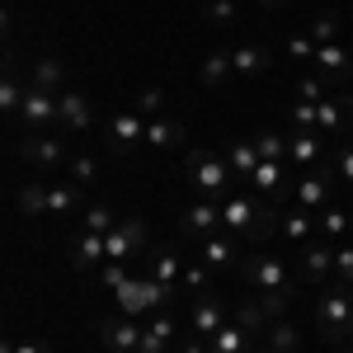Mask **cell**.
<instances>
[{
  "label": "cell",
  "instance_id": "cell-4",
  "mask_svg": "<svg viewBox=\"0 0 353 353\" xmlns=\"http://www.w3.org/2000/svg\"><path fill=\"white\" fill-rule=\"evenodd\" d=\"M118 297V311L123 316H132V321H141V316H156V311H165V306H174V288H165V283H156L151 273H141V278H132L123 292H113Z\"/></svg>",
  "mask_w": 353,
  "mask_h": 353
},
{
  "label": "cell",
  "instance_id": "cell-43",
  "mask_svg": "<svg viewBox=\"0 0 353 353\" xmlns=\"http://www.w3.org/2000/svg\"><path fill=\"white\" fill-rule=\"evenodd\" d=\"M236 321H241L245 330H259V325H264V321H273V311H269V306H264V301H245L241 311H236Z\"/></svg>",
  "mask_w": 353,
  "mask_h": 353
},
{
  "label": "cell",
  "instance_id": "cell-52",
  "mask_svg": "<svg viewBox=\"0 0 353 353\" xmlns=\"http://www.w3.org/2000/svg\"><path fill=\"white\" fill-rule=\"evenodd\" d=\"M349 141H353V123H349Z\"/></svg>",
  "mask_w": 353,
  "mask_h": 353
},
{
  "label": "cell",
  "instance_id": "cell-16",
  "mask_svg": "<svg viewBox=\"0 0 353 353\" xmlns=\"http://www.w3.org/2000/svg\"><path fill=\"white\" fill-rule=\"evenodd\" d=\"M19 118H24V128H33V132L52 128V123H57V94H48V90H33V85H28L24 104H19Z\"/></svg>",
  "mask_w": 353,
  "mask_h": 353
},
{
  "label": "cell",
  "instance_id": "cell-48",
  "mask_svg": "<svg viewBox=\"0 0 353 353\" xmlns=\"http://www.w3.org/2000/svg\"><path fill=\"white\" fill-rule=\"evenodd\" d=\"M0 353H52V349H48L43 339H5Z\"/></svg>",
  "mask_w": 353,
  "mask_h": 353
},
{
  "label": "cell",
  "instance_id": "cell-36",
  "mask_svg": "<svg viewBox=\"0 0 353 353\" xmlns=\"http://www.w3.org/2000/svg\"><path fill=\"white\" fill-rule=\"evenodd\" d=\"M353 221L344 217V212H339V208H325V212H321V217H316V231H321V236H325V241H334V236H344V231H349Z\"/></svg>",
  "mask_w": 353,
  "mask_h": 353
},
{
  "label": "cell",
  "instance_id": "cell-1",
  "mask_svg": "<svg viewBox=\"0 0 353 353\" xmlns=\"http://www.w3.org/2000/svg\"><path fill=\"white\" fill-rule=\"evenodd\" d=\"M241 278L259 292V301L273 311V321H283V311L292 306V297H297V278H292V269H288V259L283 254H245L241 264Z\"/></svg>",
  "mask_w": 353,
  "mask_h": 353
},
{
  "label": "cell",
  "instance_id": "cell-6",
  "mask_svg": "<svg viewBox=\"0 0 353 353\" xmlns=\"http://www.w3.org/2000/svg\"><path fill=\"white\" fill-rule=\"evenodd\" d=\"M179 231L189 236V241H208V236H217L221 231V203L217 198H198L189 208H179Z\"/></svg>",
  "mask_w": 353,
  "mask_h": 353
},
{
  "label": "cell",
  "instance_id": "cell-38",
  "mask_svg": "<svg viewBox=\"0 0 353 353\" xmlns=\"http://www.w3.org/2000/svg\"><path fill=\"white\" fill-rule=\"evenodd\" d=\"M254 146H259V161H288V137L264 132V137H254Z\"/></svg>",
  "mask_w": 353,
  "mask_h": 353
},
{
  "label": "cell",
  "instance_id": "cell-21",
  "mask_svg": "<svg viewBox=\"0 0 353 353\" xmlns=\"http://www.w3.org/2000/svg\"><path fill=\"white\" fill-rule=\"evenodd\" d=\"M66 254H71V269H81V273L94 269L99 259H109V250H104V236H99V231H81V236L71 241Z\"/></svg>",
  "mask_w": 353,
  "mask_h": 353
},
{
  "label": "cell",
  "instance_id": "cell-15",
  "mask_svg": "<svg viewBox=\"0 0 353 353\" xmlns=\"http://www.w3.org/2000/svg\"><path fill=\"white\" fill-rule=\"evenodd\" d=\"M57 123H66L71 132H90L94 128V109H90V99L81 90H61L57 94Z\"/></svg>",
  "mask_w": 353,
  "mask_h": 353
},
{
  "label": "cell",
  "instance_id": "cell-3",
  "mask_svg": "<svg viewBox=\"0 0 353 353\" xmlns=\"http://www.w3.org/2000/svg\"><path fill=\"white\" fill-rule=\"evenodd\" d=\"M316 321H321V344L325 349H344V330L353 325V297L344 283H330L321 301H316Z\"/></svg>",
  "mask_w": 353,
  "mask_h": 353
},
{
  "label": "cell",
  "instance_id": "cell-10",
  "mask_svg": "<svg viewBox=\"0 0 353 353\" xmlns=\"http://www.w3.org/2000/svg\"><path fill=\"white\" fill-rule=\"evenodd\" d=\"M104 141H109L113 156H128L137 141H146V118H141L137 109L113 113V118H109V132H104Z\"/></svg>",
  "mask_w": 353,
  "mask_h": 353
},
{
  "label": "cell",
  "instance_id": "cell-5",
  "mask_svg": "<svg viewBox=\"0 0 353 353\" xmlns=\"http://www.w3.org/2000/svg\"><path fill=\"white\" fill-rule=\"evenodd\" d=\"M184 179H189L193 189H198V198H226V184L236 179L231 174V165H226V156H212V151H189V161H184Z\"/></svg>",
  "mask_w": 353,
  "mask_h": 353
},
{
  "label": "cell",
  "instance_id": "cell-53",
  "mask_svg": "<svg viewBox=\"0 0 353 353\" xmlns=\"http://www.w3.org/2000/svg\"><path fill=\"white\" fill-rule=\"evenodd\" d=\"M339 353H353V344H349V349H339Z\"/></svg>",
  "mask_w": 353,
  "mask_h": 353
},
{
  "label": "cell",
  "instance_id": "cell-9",
  "mask_svg": "<svg viewBox=\"0 0 353 353\" xmlns=\"http://www.w3.org/2000/svg\"><path fill=\"white\" fill-rule=\"evenodd\" d=\"M99 344L109 353H137V344H141V321L123 316V311L104 316V321H99Z\"/></svg>",
  "mask_w": 353,
  "mask_h": 353
},
{
  "label": "cell",
  "instance_id": "cell-17",
  "mask_svg": "<svg viewBox=\"0 0 353 353\" xmlns=\"http://www.w3.org/2000/svg\"><path fill=\"white\" fill-rule=\"evenodd\" d=\"M311 66H316V76H321V81H330V85H334V81H353V57L344 52L339 43H321Z\"/></svg>",
  "mask_w": 353,
  "mask_h": 353
},
{
  "label": "cell",
  "instance_id": "cell-42",
  "mask_svg": "<svg viewBox=\"0 0 353 353\" xmlns=\"http://www.w3.org/2000/svg\"><path fill=\"white\" fill-rule=\"evenodd\" d=\"M161 109H165V90L151 85V90H141V94H137V113H141L146 123H151V118H161Z\"/></svg>",
  "mask_w": 353,
  "mask_h": 353
},
{
  "label": "cell",
  "instance_id": "cell-29",
  "mask_svg": "<svg viewBox=\"0 0 353 353\" xmlns=\"http://www.w3.org/2000/svg\"><path fill=\"white\" fill-rule=\"evenodd\" d=\"M316 217H321V212H306V208H297V212H288V217H283V226H278V231H283L288 241L306 245V241H311V231H316Z\"/></svg>",
  "mask_w": 353,
  "mask_h": 353
},
{
  "label": "cell",
  "instance_id": "cell-40",
  "mask_svg": "<svg viewBox=\"0 0 353 353\" xmlns=\"http://www.w3.org/2000/svg\"><path fill=\"white\" fill-rule=\"evenodd\" d=\"M306 33L316 38V48H321V43H334V33H339V14H334V10H330V14H316Z\"/></svg>",
  "mask_w": 353,
  "mask_h": 353
},
{
  "label": "cell",
  "instance_id": "cell-24",
  "mask_svg": "<svg viewBox=\"0 0 353 353\" xmlns=\"http://www.w3.org/2000/svg\"><path fill=\"white\" fill-rule=\"evenodd\" d=\"M288 161H292V170H316V161H321V132H292L288 137Z\"/></svg>",
  "mask_w": 353,
  "mask_h": 353
},
{
  "label": "cell",
  "instance_id": "cell-28",
  "mask_svg": "<svg viewBox=\"0 0 353 353\" xmlns=\"http://www.w3.org/2000/svg\"><path fill=\"white\" fill-rule=\"evenodd\" d=\"M226 76H236V66H231V52H208V57H203V66H198V81L208 85V90H212V85H221Z\"/></svg>",
  "mask_w": 353,
  "mask_h": 353
},
{
  "label": "cell",
  "instance_id": "cell-37",
  "mask_svg": "<svg viewBox=\"0 0 353 353\" xmlns=\"http://www.w3.org/2000/svg\"><path fill=\"white\" fill-rule=\"evenodd\" d=\"M24 94H28V85H19V76H5V81H0V109H5V113H19Z\"/></svg>",
  "mask_w": 353,
  "mask_h": 353
},
{
  "label": "cell",
  "instance_id": "cell-35",
  "mask_svg": "<svg viewBox=\"0 0 353 353\" xmlns=\"http://www.w3.org/2000/svg\"><path fill=\"white\" fill-rule=\"evenodd\" d=\"M146 330H151L156 339H165V344H174V334H179V321H174V306H165V311H156V316L146 321Z\"/></svg>",
  "mask_w": 353,
  "mask_h": 353
},
{
  "label": "cell",
  "instance_id": "cell-18",
  "mask_svg": "<svg viewBox=\"0 0 353 353\" xmlns=\"http://www.w3.org/2000/svg\"><path fill=\"white\" fill-rule=\"evenodd\" d=\"M146 273H151L156 283H165V288H174V292H179V283H184V264H179V254L165 250V245H156V250L146 254Z\"/></svg>",
  "mask_w": 353,
  "mask_h": 353
},
{
  "label": "cell",
  "instance_id": "cell-2",
  "mask_svg": "<svg viewBox=\"0 0 353 353\" xmlns=\"http://www.w3.org/2000/svg\"><path fill=\"white\" fill-rule=\"evenodd\" d=\"M221 226L236 231L241 241H269L283 226V217H278L273 203H254L250 193H226L221 198Z\"/></svg>",
  "mask_w": 353,
  "mask_h": 353
},
{
  "label": "cell",
  "instance_id": "cell-20",
  "mask_svg": "<svg viewBox=\"0 0 353 353\" xmlns=\"http://www.w3.org/2000/svg\"><path fill=\"white\" fill-rule=\"evenodd\" d=\"M184 141H189V132L179 118H151L146 123V146H156V151H179Z\"/></svg>",
  "mask_w": 353,
  "mask_h": 353
},
{
  "label": "cell",
  "instance_id": "cell-39",
  "mask_svg": "<svg viewBox=\"0 0 353 353\" xmlns=\"http://www.w3.org/2000/svg\"><path fill=\"white\" fill-rule=\"evenodd\" d=\"M184 292H193V297H203L208 288H212V269L208 264H193V269H184V283H179Z\"/></svg>",
  "mask_w": 353,
  "mask_h": 353
},
{
  "label": "cell",
  "instance_id": "cell-12",
  "mask_svg": "<svg viewBox=\"0 0 353 353\" xmlns=\"http://www.w3.org/2000/svg\"><path fill=\"white\" fill-rule=\"evenodd\" d=\"M198 254H203L208 269H236V264H241V236L221 226L217 236H208V241L198 245Z\"/></svg>",
  "mask_w": 353,
  "mask_h": 353
},
{
  "label": "cell",
  "instance_id": "cell-19",
  "mask_svg": "<svg viewBox=\"0 0 353 353\" xmlns=\"http://www.w3.org/2000/svg\"><path fill=\"white\" fill-rule=\"evenodd\" d=\"M28 85H33V90H48V94L71 90V85H66V66H61L57 57H38V61L28 66Z\"/></svg>",
  "mask_w": 353,
  "mask_h": 353
},
{
  "label": "cell",
  "instance_id": "cell-33",
  "mask_svg": "<svg viewBox=\"0 0 353 353\" xmlns=\"http://www.w3.org/2000/svg\"><path fill=\"white\" fill-rule=\"evenodd\" d=\"M66 174H71V184H94V179H99V161H94V156H71V161H66Z\"/></svg>",
  "mask_w": 353,
  "mask_h": 353
},
{
  "label": "cell",
  "instance_id": "cell-27",
  "mask_svg": "<svg viewBox=\"0 0 353 353\" xmlns=\"http://www.w3.org/2000/svg\"><path fill=\"white\" fill-rule=\"evenodd\" d=\"M81 208V184H52L48 189V217H66Z\"/></svg>",
  "mask_w": 353,
  "mask_h": 353
},
{
  "label": "cell",
  "instance_id": "cell-25",
  "mask_svg": "<svg viewBox=\"0 0 353 353\" xmlns=\"http://www.w3.org/2000/svg\"><path fill=\"white\" fill-rule=\"evenodd\" d=\"M231 66H236V76L254 81V76H264V71H269V52H264V48H254V43H241V48H231Z\"/></svg>",
  "mask_w": 353,
  "mask_h": 353
},
{
  "label": "cell",
  "instance_id": "cell-11",
  "mask_svg": "<svg viewBox=\"0 0 353 353\" xmlns=\"http://www.w3.org/2000/svg\"><path fill=\"white\" fill-rule=\"evenodd\" d=\"M19 156H24L33 170H57V165H66V141L52 137V132H33V137H24Z\"/></svg>",
  "mask_w": 353,
  "mask_h": 353
},
{
  "label": "cell",
  "instance_id": "cell-30",
  "mask_svg": "<svg viewBox=\"0 0 353 353\" xmlns=\"http://www.w3.org/2000/svg\"><path fill=\"white\" fill-rule=\"evenodd\" d=\"M203 19L217 24V28H231L241 19V0H208V5H203Z\"/></svg>",
  "mask_w": 353,
  "mask_h": 353
},
{
  "label": "cell",
  "instance_id": "cell-14",
  "mask_svg": "<svg viewBox=\"0 0 353 353\" xmlns=\"http://www.w3.org/2000/svg\"><path fill=\"white\" fill-rule=\"evenodd\" d=\"M221 325H226V306H221V297H212V292L193 297V311H189V330L193 334H198V339H212Z\"/></svg>",
  "mask_w": 353,
  "mask_h": 353
},
{
  "label": "cell",
  "instance_id": "cell-47",
  "mask_svg": "<svg viewBox=\"0 0 353 353\" xmlns=\"http://www.w3.org/2000/svg\"><path fill=\"white\" fill-rule=\"evenodd\" d=\"M334 179L353 184V141H344V146H339V161H334Z\"/></svg>",
  "mask_w": 353,
  "mask_h": 353
},
{
  "label": "cell",
  "instance_id": "cell-32",
  "mask_svg": "<svg viewBox=\"0 0 353 353\" xmlns=\"http://www.w3.org/2000/svg\"><path fill=\"white\" fill-rule=\"evenodd\" d=\"M113 226H118V217H113V208H104V203H94V208H85V217H81V231H99V236H109Z\"/></svg>",
  "mask_w": 353,
  "mask_h": 353
},
{
  "label": "cell",
  "instance_id": "cell-51",
  "mask_svg": "<svg viewBox=\"0 0 353 353\" xmlns=\"http://www.w3.org/2000/svg\"><path fill=\"white\" fill-rule=\"evenodd\" d=\"M344 288H349V297H353V283H344Z\"/></svg>",
  "mask_w": 353,
  "mask_h": 353
},
{
  "label": "cell",
  "instance_id": "cell-13",
  "mask_svg": "<svg viewBox=\"0 0 353 353\" xmlns=\"http://www.w3.org/2000/svg\"><path fill=\"white\" fill-rule=\"evenodd\" d=\"M330 179H334V170H306L297 179V208H306V212H325L330 208Z\"/></svg>",
  "mask_w": 353,
  "mask_h": 353
},
{
  "label": "cell",
  "instance_id": "cell-8",
  "mask_svg": "<svg viewBox=\"0 0 353 353\" xmlns=\"http://www.w3.org/2000/svg\"><path fill=\"white\" fill-rule=\"evenodd\" d=\"M146 241H151V226H146L141 217H123L109 236H104V250H109V259H123V264H128V259L141 254Z\"/></svg>",
  "mask_w": 353,
  "mask_h": 353
},
{
  "label": "cell",
  "instance_id": "cell-34",
  "mask_svg": "<svg viewBox=\"0 0 353 353\" xmlns=\"http://www.w3.org/2000/svg\"><path fill=\"white\" fill-rule=\"evenodd\" d=\"M128 283H132L128 264H123V259H109V264H104V273H99V288H104V292H123Z\"/></svg>",
  "mask_w": 353,
  "mask_h": 353
},
{
  "label": "cell",
  "instance_id": "cell-23",
  "mask_svg": "<svg viewBox=\"0 0 353 353\" xmlns=\"http://www.w3.org/2000/svg\"><path fill=\"white\" fill-rule=\"evenodd\" d=\"M208 353H254V344H250V330L241 325V321H226V325L208 339Z\"/></svg>",
  "mask_w": 353,
  "mask_h": 353
},
{
  "label": "cell",
  "instance_id": "cell-46",
  "mask_svg": "<svg viewBox=\"0 0 353 353\" xmlns=\"http://www.w3.org/2000/svg\"><path fill=\"white\" fill-rule=\"evenodd\" d=\"M297 99H306V104H321V99H325V81H321V76H306V81L297 85Z\"/></svg>",
  "mask_w": 353,
  "mask_h": 353
},
{
  "label": "cell",
  "instance_id": "cell-45",
  "mask_svg": "<svg viewBox=\"0 0 353 353\" xmlns=\"http://www.w3.org/2000/svg\"><path fill=\"white\" fill-rule=\"evenodd\" d=\"M334 283H353V245H334Z\"/></svg>",
  "mask_w": 353,
  "mask_h": 353
},
{
  "label": "cell",
  "instance_id": "cell-44",
  "mask_svg": "<svg viewBox=\"0 0 353 353\" xmlns=\"http://www.w3.org/2000/svg\"><path fill=\"white\" fill-rule=\"evenodd\" d=\"M292 132H321L316 128V104H306V99L292 104Z\"/></svg>",
  "mask_w": 353,
  "mask_h": 353
},
{
  "label": "cell",
  "instance_id": "cell-7",
  "mask_svg": "<svg viewBox=\"0 0 353 353\" xmlns=\"http://www.w3.org/2000/svg\"><path fill=\"white\" fill-rule=\"evenodd\" d=\"M334 273V245L330 241H306L297 254V283L301 288H321Z\"/></svg>",
  "mask_w": 353,
  "mask_h": 353
},
{
  "label": "cell",
  "instance_id": "cell-50",
  "mask_svg": "<svg viewBox=\"0 0 353 353\" xmlns=\"http://www.w3.org/2000/svg\"><path fill=\"white\" fill-rule=\"evenodd\" d=\"M254 5H264V10H278V5H283V0H254Z\"/></svg>",
  "mask_w": 353,
  "mask_h": 353
},
{
  "label": "cell",
  "instance_id": "cell-31",
  "mask_svg": "<svg viewBox=\"0 0 353 353\" xmlns=\"http://www.w3.org/2000/svg\"><path fill=\"white\" fill-rule=\"evenodd\" d=\"M269 349H273V353H297V349H301L297 325H292V321H273V330H269Z\"/></svg>",
  "mask_w": 353,
  "mask_h": 353
},
{
  "label": "cell",
  "instance_id": "cell-41",
  "mask_svg": "<svg viewBox=\"0 0 353 353\" xmlns=\"http://www.w3.org/2000/svg\"><path fill=\"white\" fill-rule=\"evenodd\" d=\"M288 57L301 61V66H311V61H316V38H311V33H292V38H288Z\"/></svg>",
  "mask_w": 353,
  "mask_h": 353
},
{
  "label": "cell",
  "instance_id": "cell-22",
  "mask_svg": "<svg viewBox=\"0 0 353 353\" xmlns=\"http://www.w3.org/2000/svg\"><path fill=\"white\" fill-rule=\"evenodd\" d=\"M226 165H231V174H236V179H254V170H259V146H254V141H245V137L226 141Z\"/></svg>",
  "mask_w": 353,
  "mask_h": 353
},
{
  "label": "cell",
  "instance_id": "cell-26",
  "mask_svg": "<svg viewBox=\"0 0 353 353\" xmlns=\"http://www.w3.org/2000/svg\"><path fill=\"white\" fill-rule=\"evenodd\" d=\"M48 189H52V184L28 179L24 189H19V198H14V203H19V212H24V217H48Z\"/></svg>",
  "mask_w": 353,
  "mask_h": 353
},
{
  "label": "cell",
  "instance_id": "cell-49",
  "mask_svg": "<svg viewBox=\"0 0 353 353\" xmlns=\"http://www.w3.org/2000/svg\"><path fill=\"white\" fill-rule=\"evenodd\" d=\"M137 353H170V344H165V339H156L151 330L141 325V344H137Z\"/></svg>",
  "mask_w": 353,
  "mask_h": 353
}]
</instances>
